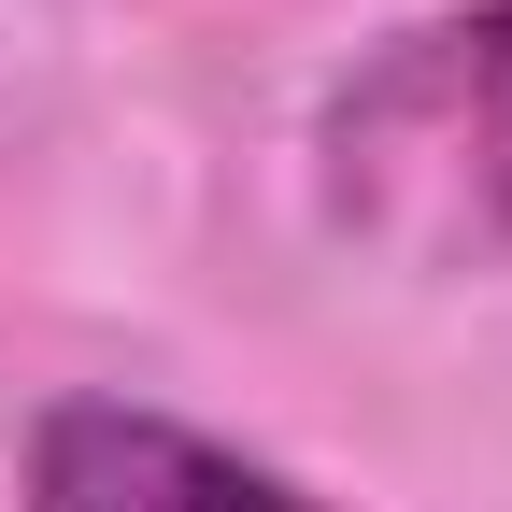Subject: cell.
<instances>
[{
	"instance_id": "obj_1",
	"label": "cell",
	"mask_w": 512,
	"mask_h": 512,
	"mask_svg": "<svg viewBox=\"0 0 512 512\" xmlns=\"http://www.w3.org/2000/svg\"><path fill=\"white\" fill-rule=\"evenodd\" d=\"M328 228L399 271H498L512 256V0L384 29L313 114Z\"/></svg>"
},
{
	"instance_id": "obj_2",
	"label": "cell",
	"mask_w": 512,
	"mask_h": 512,
	"mask_svg": "<svg viewBox=\"0 0 512 512\" xmlns=\"http://www.w3.org/2000/svg\"><path fill=\"white\" fill-rule=\"evenodd\" d=\"M29 512H328V498L157 399H43L29 413Z\"/></svg>"
}]
</instances>
